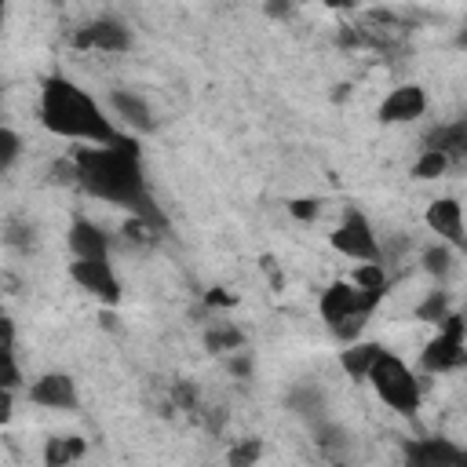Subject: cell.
I'll return each instance as SVG.
<instances>
[{"instance_id":"obj_1","label":"cell","mask_w":467,"mask_h":467,"mask_svg":"<svg viewBox=\"0 0 467 467\" xmlns=\"http://www.w3.org/2000/svg\"><path fill=\"white\" fill-rule=\"evenodd\" d=\"M73 182L80 190H88L91 197L99 201H109L124 212H131L135 219L150 223V226H164V215L157 212L153 197H150V186H146V175H142V153H139V142L128 135L124 142H113V146H77L73 150Z\"/></svg>"},{"instance_id":"obj_2","label":"cell","mask_w":467,"mask_h":467,"mask_svg":"<svg viewBox=\"0 0 467 467\" xmlns=\"http://www.w3.org/2000/svg\"><path fill=\"white\" fill-rule=\"evenodd\" d=\"M40 124L73 142H91V146H113L124 142L128 135L106 117V109L69 77L51 73L40 84Z\"/></svg>"},{"instance_id":"obj_3","label":"cell","mask_w":467,"mask_h":467,"mask_svg":"<svg viewBox=\"0 0 467 467\" xmlns=\"http://www.w3.org/2000/svg\"><path fill=\"white\" fill-rule=\"evenodd\" d=\"M379 299H383L379 292H365V288H358L354 281H332V285L321 292L317 310H321V321L332 328V336L343 339V343H350V339L361 332L365 317L379 306Z\"/></svg>"},{"instance_id":"obj_4","label":"cell","mask_w":467,"mask_h":467,"mask_svg":"<svg viewBox=\"0 0 467 467\" xmlns=\"http://www.w3.org/2000/svg\"><path fill=\"white\" fill-rule=\"evenodd\" d=\"M372 390H376V398L387 405V409H394L398 416H416V409H420V379H416V372L398 358V354H390V350H383L379 358H376V365L368 368V379H365Z\"/></svg>"},{"instance_id":"obj_5","label":"cell","mask_w":467,"mask_h":467,"mask_svg":"<svg viewBox=\"0 0 467 467\" xmlns=\"http://www.w3.org/2000/svg\"><path fill=\"white\" fill-rule=\"evenodd\" d=\"M463 365H467V317L449 314L445 321H438V332L423 343L420 368L434 376V372H456Z\"/></svg>"},{"instance_id":"obj_6","label":"cell","mask_w":467,"mask_h":467,"mask_svg":"<svg viewBox=\"0 0 467 467\" xmlns=\"http://www.w3.org/2000/svg\"><path fill=\"white\" fill-rule=\"evenodd\" d=\"M328 244L339 255L354 259V263H376V259H383L379 237H376V230H372V223H368V215L361 208H343V219L328 234Z\"/></svg>"},{"instance_id":"obj_7","label":"cell","mask_w":467,"mask_h":467,"mask_svg":"<svg viewBox=\"0 0 467 467\" xmlns=\"http://www.w3.org/2000/svg\"><path fill=\"white\" fill-rule=\"evenodd\" d=\"M69 277H73V285L80 288V292H88V296H95L99 303H109V306H117L120 303V277H117V270L109 266V255H73V263H69Z\"/></svg>"},{"instance_id":"obj_8","label":"cell","mask_w":467,"mask_h":467,"mask_svg":"<svg viewBox=\"0 0 467 467\" xmlns=\"http://www.w3.org/2000/svg\"><path fill=\"white\" fill-rule=\"evenodd\" d=\"M77 51H106V55H124L131 47V29L117 18H91L84 22L73 40H69Z\"/></svg>"},{"instance_id":"obj_9","label":"cell","mask_w":467,"mask_h":467,"mask_svg":"<svg viewBox=\"0 0 467 467\" xmlns=\"http://www.w3.org/2000/svg\"><path fill=\"white\" fill-rule=\"evenodd\" d=\"M26 398H29L33 405H40V409H55V412H73L77 401H80L77 383H73L69 372H44V376H36V379L29 383Z\"/></svg>"},{"instance_id":"obj_10","label":"cell","mask_w":467,"mask_h":467,"mask_svg":"<svg viewBox=\"0 0 467 467\" xmlns=\"http://www.w3.org/2000/svg\"><path fill=\"white\" fill-rule=\"evenodd\" d=\"M423 223L431 226V234H438V241H445L449 248L467 252V226H463V208L456 197H438L427 204Z\"/></svg>"},{"instance_id":"obj_11","label":"cell","mask_w":467,"mask_h":467,"mask_svg":"<svg viewBox=\"0 0 467 467\" xmlns=\"http://www.w3.org/2000/svg\"><path fill=\"white\" fill-rule=\"evenodd\" d=\"M423 113H427V91L420 84H398L376 106L379 124H409V120H420Z\"/></svg>"},{"instance_id":"obj_12","label":"cell","mask_w":467,"mask_h":467,"mask_svg":"<svg viewBox=\"0 0 467 467\" xmlns=\"http://www.w3.org/2000/svg\"><path fill=\"white\" fill-rule=\"evenodd\" d=\"M401 452L416 467H463V449L445 438H416V441H405Z\"/></svg>"},{"instance_id":"obj_13","label":"cell","mask_w":467,"mask_h":467,"mask_svg":"<svg viewBox=\"0 0 467 467\" xmlns=\"http://www.w3.org/2000/svg\"><path fill=\"white\" fill-rule=\"evenodd\" d=\"M423 146L445 153L449 161H463V157H467V117L434 124V128L423 135Z\"/></svg>"},{"instance_id":"obj_14","label":"cell","mask_w":467,"mask_h":467,"mask_svg":"<svg viewBox=\"0 0 467 467\" xmlns=\"http://www.w3.org/2000/svg\"><path fill=\"white\" fill-rule=\"evenodd\" d=\"M69 252L84 255V259L88 255H109V237L91 219H73L69 223Z\"/></svg>"},{"instance_id":"obj_15","label":"cell","mask_w":467,"mask_h":467,"mask_svg":"<svg viewBox=\"0 0 467 467\" xmlns=\"http://www.w3.org/2000/svg\"><path fill=\"white\" fill-rule=\"evenodd\" d=\"M387 347L383 343H358V339H350L347 343V350H339V365H343V372L354 379V383H365L368 379V368L376 365V358L383 354Z\"/></svg>"},{"instance_id":"obj_16","label":"cell","mask_w":467,"mask_h":467,"mask_svg":"<svg viewBox=\"0 0 467 467\" xmlns=\"http://www.w3.org/2000/svg\"><path fill=\"white\" fill-rule=\"evenodd\" d=\"M109 106H113V113H117L124 124H131V128H139V131H153V113H150L146 99H139L135 91H113V95H109Z\"/></svg>"},{"instance_id":"obj_17","label":"cell","mask_w":467,"mask_h":467,"mask_svg":"<svg viewBox=\"0 0 467 467\" xmlns=\"http://www.w3.org/2000/svg\"><path fill=\"white\" fill-rule=\"evenodd\" d=\"M84 452H88V441L77 438V434H62V438L55 434V438L44 441V463H47V467L77 463V460H84Z\"/></svg>"},{"instance_id":"obj_18","label":"cell","mask_w":467,"mask_h":467,"mask_svg":"<svg viewBox=\"0 0 467 467\" xmlns=\"http://www.w3.org/2000/svg\"><path fill=\"white\" fill-rule=\"evenodd\" d=\"M288 405H292V412H296V416H303V420H310V423L325 420V394H321L317 387H310V383L292 387Z\"/></svg>"},{"instance_id":"obj_19","label":"cell","mask_w":467,"mask_h":467,"mask_svg":"<svg viewBox=\"0 0 467 467\" xmlns=\"http://www.w3.org/2000/svg\"><path fill=\"white\" fill-rule=\"evenodd\" d=\"M449 164H452V161H449L445 153L423 146V153H420L416 164H412V179H420V182H427V179H441V175L449 171Z\"/></svg>"},{"instance_id":"obj_20","label":"cell","mask_w":467,"mask_h":467,"mask_svg":"<svg viewBox=\"0 0 467 467\" xmlns=\"http://www.w3.org/2000/svg\"><path fill=\"white\" fill-rule=\"evenodd\" d=\"M350 281H354L358 288H365V292H379V296H387V270H383V259H376V263H361V266L350 274Z\"/></svg>"},{"instance_id":"obj_21","label":"cell","mask_w":467,"mask_h":467,"mask_svg":"<svg viewBox=\"0 0 467 467\" xmlns=\"http://www.w3.org/2000/svg\"><path fill=\"white\" fill-rule=\"evenodd\" d=\"M452 310H449V296L438 288V292H427V299L416 306V317L420 321H431V325H438V321H445Z\"/></svg>"},{"instance_id":"obj_22","label":"cell","mask_w":467,"mask_h":467,"mask_svg":"<svg viewBox=\"0 0 467 467\" xmlns=\"http://www.w3.org/2000/svg\"><path fill=\"white\" fill-rule=\"evenodd\" d=\"M423 270L434 274V277H445V274L452 270V252H449L445 241H441V244H431V248L423 252Z\"/></svg>"},{"instance_id":"obj_23","label":"cell","mask_w":467,"mask_h":467,"mask_svg":"<svg viewBox=\"0 0 467 467\" xmlns=\"http://www.w3.org/2000/svg\"><path fill=\"white\" fill-rule=\"evenodd\" d=\"M18 153H22V139H18V131L15 128H0V171H11L15 168V161H18Z\"/></svg>"},{"instance_id":"obj_24","label":"cell","mask_w":467,"mask_h":467,"mask_svg":"<svg viewBox=\"0 0 467 467\" xmlns=\"http://www.w3.org/2000/svg\"><path fill=\"white\" fill-rule=\"evenodd\" d=\"M288 212H292V219L310 223V219L321 212V201H314V197H296V201H288Z\"/></svg>"},{"instance_id":"obj_25","label":"cell","mask_w":467,"mask_h":467,"mask_svg":"<svg viewBox=\"0 0 467 467\" xmlns=\"http://www.w3.org/2000/svg\"><path fill=\"white\" fill-rule=\"evenodd\" d=\"M208 347H212V350H234V347H241V332H237V328L208 332Z\"/></svg>"},{"instance_id":"obj_26","label":"cell","mask_w":467,"mask_h":467,"mask_svg":"<svg viewBox=\"0 0 467 467\" xmlns=\"http://www.w3.org/2000/svg\"><path fill=\"white\" fill-rule=\"evenodd\" d=\"M18 383H22V372H18L15 350H4V379H0V387L4 390H18Z\"/></svg>"},{"instance_id":"obj_27","label":"cell","mask_w":467,"mask_h":467,"mask_svg":"<svg viewBox=\"0 0 467 467\" xmlns=\"http://www.w3.org/2000/svg\"><path fill=\"white\" fill-rule=\"evenodd\" d=\"M259 452H263V449H259V441H248L244 449H234V452H230V460H234V463H252V460H259Z\"/></svg>"},{"instance_id":"obj_28","label":"cell","mask_w":467,"mask_h":467,"mask_svg":"<svg viewBox=\"0 0 467 467\" xmlns=\"http://www.w3.org/2000/svg\"><path fill=\"white\" fill-rule=\"evenodd\" d=\"M456 47H467V22H463L460 33H456Z\"/></svg>"}]
</instances>
